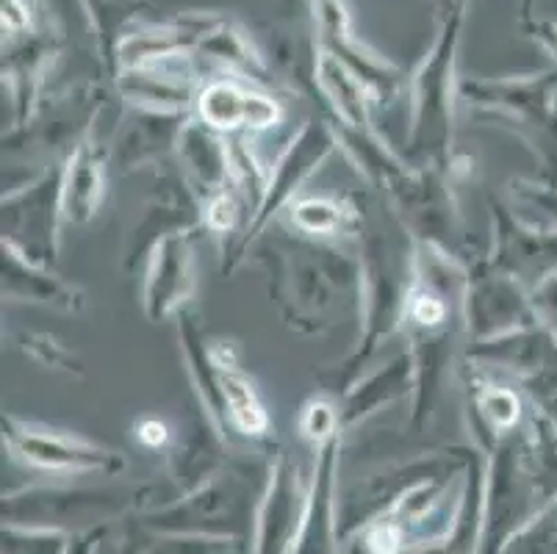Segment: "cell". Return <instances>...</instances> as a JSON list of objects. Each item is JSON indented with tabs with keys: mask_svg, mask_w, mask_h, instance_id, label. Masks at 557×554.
Returning <instances> with one entry per match:
<instances>
[{
	"mask_svg": "<svg viewBox=\"0 0 557 554\" xmlns=\"http://www.w3.org/2000/svg\"><path fill=\"white\" fill-rule=\"evenodd\" d=\"M247 256L267 274L270 299L288 330L313 338L361 319V258L333 238L267 227Z\"/></svg>",
	"mask_w": 557,
	"mask_h": 554,
	"instance_id": "obj_1",
	"label": "cell"
},
{
	"mask_svg": "<svg viewBox=\"0 0 557 554\" xmlns=\"http://www.w3.org/2000/svg\"><path fill=\"white\" fill-rule=\"evenodd\" d=\"M358 258H361V335L358 347L347 355L331 380L338 396L347 394L361 380L363 366L405 328L408 294L413 283V238L399 225L394 231L363 217L358 231Z\"/></svg>",
	"mask_w": 557,
	"mask_h": 554,
	"instance_id": "obj_2",
	"label": "cell"
},
{
	"mask_svg": "<svg viewBox=\"0 0 557 554\" xmlns=\"http://www.w3.org/2000/svg\"><path fill=\"white\" fill-rule=\"evenodd\" d=\"M466 12L453 14L444 20L428 59L419 64L408 86V164H444L449 161V147L455 134V106L460 95V78L455 75V61H458L460 25Z\"/></svg>",
	"mask_w": 557,
	"mask_h": 554,
	"instance_id": "obj_3",
	"label": "cell"
},
{
	"mask_svg": "<svg viewBox=\"0 0 557 554\" xmlns=\"http://www.w3.org/2000/svg\"><path fill=\"white\" fill-rule=\"evenodd\" d=\"M447 167L449 161L422 167L408 164L383 186V195L392 208V217L413 242L469 263L472 258L463 250L458 202L449 183L453 172Z\"/></svg>",
	"mask_w": 557,
	"mask_h": 554,
	"instance_id": "obj_4",
	"label": "cell"
},
{
	"mask_svg": "<svg viewBox=\"0 0 557 554\" xmlns=\"http://www.w3.org/2000/svg\"><path fill=\"white\" fill-rule=\"evenodd\" d=\"M62 222V167L3 195V244L39 267L53 269L59 261Z\"/></svg>",
	"mask_w": 557,
	"mask_h": 554,
	"instance_id": "obj_5",
	"label": "cell"
},
{
	"mask_svg": "<svg viewBox=\"0 0 557 554\" xmlns=\"http://www.w3.org/2000/svg\"><path fill=\"white\" fill-rule=\"evenodd\" d=\"M336 150L338 136L336 131H333L331 122L325 120H308L300 128V134L288 141L286 150H283L281 156H277L275 164H272L267 197H263L261 208H258L256 220L247 225L245 236H242L231 272L245 261L252 244L263 236V231L272 225V220H275L277 213L297 200V195H300V189L308 183V177H311L313 172H319V167L325 164Z\"/></svg>",
	"mask_w": 557,
	"mask_h": 554,
	"instance_id": "obj_6",
	"label": "cell"
},
{
	"mask_svg": "<svg viewBox=\"0 0 557 554\" xmlns=\"http://www.w3.org/2000/svg\"><path fill=\"white\" fill-rule=\"evenodd\" d=\"M530 324H539L530 288L494 267V261L485 256L466 263L463 328L469 333V344L488 342Z\"/></svg>",
	"mask_w": 557,
	"mask_h": 554,
	"instance_id": "obj_7",
	"label": "cell"
},
{
	"mask_svg": "<svg viewBox=\"0 0 557 554\" xmlns=\"http://www.w3.org/2000/svg\"><path fill=\"white\" fill-rule=\"evenodd\" d=\"M311 7L313 17H317L319 50L333 56L342 67H347L367 86L374 100V109H388V106L397 103L403 98L405 86L403 73L394 67L392 61L377 56L356 37L344 0H311Z\"/></svg>",
	"mask_w": 557,
	"mask_h": 554,
	"instance_id": "obj_8",
	"label": "cell"
},
{
	"mask_svg": "<svg viewBox=\"0 0 557 554\" xmlns=\"http://www.w3.org/2000/svg\"><path fill=\"white\" fill-rule=\"evenodd\" d=\"M491 225L494 242L488 258L521 286L535 288L557 272V227L521 220L503 200H491Z\"/></svg>",
	"mask_w": 557,
	"mask_h": 554,
	"instance_id": "obj_9",
	"label": "cell"
},
{
	"mask_svg": "<svg viewBox=\"0 0 557 554\" xmlns=\"http://www.w3.org/2000/svg\"><path fill=\"white\" fill-rule=\"evenodd\" d=\"M3 439L20 460L48 471H109L120 466V452L17 416H3Z\"/></svg>",
	"mask_w": 557,
	"mask_h": 554,
	"instance_id": "obj_10",
	"label": "cell"
},
{
	"mask_svg": "<svg viewBox=\"0 0 557 554\" xmlns=\"http://www.w3.org/2000/svg\"><path fill=\"white\" fill-rule=\"evenodd\" d=\"M195 231H178L161 238L148 256L141 308L150 322L178 317L191 299L197 281L195 269Z\"/></svg>",
	"mask_w": 557,
	"mask_h": 554,
	"instance_id": "obj_11",
	"label": "cell"
},
{
	"mask_svg": "<svg viewBox=\"0 0 557 554\" xmlns=\"http://www.w3.org/2000/svg\"><path fill=\"white\" fill-rule=\"evenodd\" d=\"M189 120V111L128 106L111 136L109 164L120 172H134L166 159L170 152L178 150L181 134Z\"/></svg>",
	"mask_w": 557,
	"mask_h": 554,
	"instance_id": "obj_12",
	"label": "cell"
},
{
	"mask_svg": "<svg viewBox=\"0 0 557 554\" xmlns=\"http://www.w3.org/2000/svg\"><path fill=\"white\" fill-rule=\"evenodd\" d=\"M197 116L220 134H261L283 120V106L272 95L250 89L236 75L209 81L197 95Z\"/></svg>",
	"mask_w": 557,
	"mask_h": 554,
	"instance_id": "obj_13",
	"label": "cell"
},
{
	"mask_svg": "<svg viewBox=\"0 0 557 554\" xmlns=\"http://www.w3.org/2000/svg\"><path fill=\"white\" fill-rule=\"evenodd\" d=\"M59 53L55 39L48 30H28L20 34V42L12 45L3 64V75L12 89V131L20 134L34 122L39 106L45 103V84L53 70V59Z\"/></svg>",
	"mask_w": 557,
	"mask_h": 554,
	"instance_id": "obj_14",
	"label": "cell"
},
{
	"mask_svg": "<svg viewBox=\"0 0 557 554\" xmlns=\"http://www.w3.org/2000/svg\"><path fill=\"white\" fill-rule=\"evenodd\" d=\"M463 389H466V416L469 430L485 439L488 444H499L503 439L521 430L530 408L521 394L510 385L494 383L480 366L463 364Z\"/></svg>",
	"mask_w": 557,
	"mask_h": 554,
	"instance_id": "obj_15",
	"label": "cell"
},
{
	"mask_svg": "<svg viewBox=\"0 0 557 554\" xmlns=\"http://www.w3.org/2000/svg\"><path fill=\"white\" fill-rule=\"evenodd\" d=\"M175 156H178L181 170H184V181L189 183V189L195 192L200 206L233 186L227 139L220 131L209 128L200 116L191 114V120L186 122Z\"/></svg>",
	"mask_w": 557,
	"mask_h": 554,
	"instance_id": "obj_16",
	"label": "cell"
},
{
	"mask_svg": "<svg viewBox=\"0 0 557 554\" xmlns=\"http://www.w3.org/2000/svg\"><path fill=\"white\" fill-rule=\"evenodd\" d=\"M557 355V335L544 324L513 330V333L496 335L488 342H472L466 349V360L480 369H499L513 374L516 380L533 378Z\"/></svg>",
	"mask_w": 557,
	"mask_h": 554,
	"instance_id": "obj_17",
	"label": "cell"
},
{
	"mask_svg": "<svg viewBox=\"0 0 557 554\" xmlns=\"http://www.w3.org/2000/svg\"><path fill=\"white\" fill-rule=\"evenodd\" d=\"M109 175V147L100 145L98 134H89L67 156L62 167V208L67 225H86L95 220L106 195Z\"/></svg>",
	"mask_w": 557,
	"mask_h": 554,
	"instance_id": "obj_18",
	"label": "cell"
},
{
	"mask_svg": "<svg viewBox=\"0 0 557 554\" xmlns=\"http://www.w3.org/2000/svg\"><path fill=\"white\" fill-rule=\"evenodd\" d=\"M3 297L12 303H37L48 305L53 311L78 313L84 311L86 297L78 286L48 267L28 261L17 250L3 244Z\"/></svg>",
	"mask_w": 557,
	"mask_h": 554,
	"instance_id": "obj_19",
	"label": "cell"
},
{
	"mask_svg": "<svg viewBox=\"0 0 557 554\" xmlns=\"http://www.w3.org/2000/svg\"><path fill=\"white\" fill-rule=\"evenodd\" d=\"M413 394V360L408 353L388 360L383 369L358 380L347 394L338 396V416H342V430L361 424L377 410L399 403Z\"/></svg>",
	"mask_w": 557,
	"mask_h": 554,
	"instance_id": "obj_20",
	"label": "cell"
},
{
	"mask_svg": "<svg viewBox=\"0 0 557 554\" xmlns=\"http://www.w3.org/2000/svg\"><path fill=\"white\" fill-rule=\"evenodd\" d=\"M214 358L225 427L233 430V433L247 435V439H267L272 430V419L267 414V408H263L250 374L233 360L231 349L214 347Z\"/></svg>",
	"mask_w": 557,
	"mask_h": 554,
	"instance_id": "obj_21",
	"label": "cell"
},
{
	"mask_svg": "<svg viewBox=\"0 0 557 554\" xmlns=\"http://www.w3.org/2000/svg\"><path fill=\"white\" fill-rule=\"evenodd\" d=\"M89 25L95 30V42H98L100 61H103L109 78L116 70V50L131 34L148 25L150 20L159 17L153 14L150 0H81Z\"/></svg>",
	"mask_w": 557,
	"mask_h": 554,
	"instance_id": "obj_22",
	"label": "cell"
},
{
	"mask_svg": "<svg viewBox=\"0 0 557 554\" xmlns=\"http://www.w3.org/2000/svg\"><path fill=\"white\" fill-rule=\"evenodd\" d=\"M292 227L313 238L358 236L367 208L356 197H297L286 208Z\"/></svg>",
	"mask_w": 557,
	"mask_h": 554,
	"instance_id": "obj_23",
	"label": "cell"
},
{
	"mask_svg": "<svg viewBox=\"0 0 557 554\" xmlns=\"http://www.w3.org/2000/svg\"><path fill=\"white\" fill-rule=\"evenodd\" d=\"M302 439L313 441L317 450L327 441L338 439L342 433V416H338V405L327 396H317V399H308L300 410V419H297Z\"/></svg>",
	"mask_w": 557,
	"mask_h": 554,
	"instance_id": "obj_24",
	"label": "cell"
},
{
	"mask_svg": "<svg viewBox=\"0 0 557 554\" xmlns=\"http://www.w3.org/2000/svg\"><path fill=\"white\" fill-rule=\"evenodd\" d=\"M23 342V349L32 355L34 360H39L48 369H55V372H67V374H84L81 364L75 360V355L70 353L64 344H59L53 335L48 333H23L20 335Z\"/></svg>",
	"mask_w": 557,
	"mask_h": 554,
	"instance_id": "obj_25",
	"label": "cell"
},
{
	"mask_svg": "<svg viewBox=\"0 0 557 554\" xmlns=\"http://www.w3.org/2000/svg\"><path fill=\"white\" fill-rule=\"evenodd\" d=\"M521 391H524L530 408L539 410L544 419H549L557 427V355L539 369L533 378L521 380Z\"/></svg>",
	"mask_w": 557,
	"mask_h": 554,
	"instance_id": "obj_26",
	"label": "cell"
},
{
	"mask_svg": "<svg viewBox=\"0 0 557 554\" xmlns=\"http://www.w3.org/2000/svg\"><path fill=\"white\" fill-rule=\"evenodd\" d=\"M513 189L521 206L539 211L541 225L557 227V183L516 181Z\"/></svg>",
	"mask_w": 557,
	"mask_h": 554,
	"instance_id": "obj_27",
	"label": "cell"
},
{
	"mask_svg": "<svg viewBox=\"0 0 557 554\" xmlns=\"http://www.w3.org/2000/svg\"><path fill=\"white\" fill-rule=\"evenodd\" d=\"M519 25H521V30H524L527 37L533 39V42H539V48H544L557 64V20L555 17H541L539 12H533V0H524V9H521Z\"/></svg>",
	"mask_w": 557,
	"mask_h": 554,
	"instance_id": "obj_28",
	"label": "cell"
},
{
	"mask_svg": "<svg viewBox=\"0 0 557 554\" xmlns=\"http://www.w3.org/2000/svg\"><path fill=\"white\" fill-rule=\"evenodd\" d=\"M530 299H533L539 324H544L546 330L557 335V272L549 274L535 288H530Z\"/></svg>",
	"mask_w": 557,
	"mask_h": 554,
	"instance_id": "obj_29",
	"label": "cell"
},
{
	"mask_svg": "<svg viewBox=\"0 0 557 554\" xmlns=\"http://www.w3.org/2000/svg\"><path fill=\"white\" fill-rule=\"evenodd\" d=\"M32 28L28 3L25 0H3V30H9L12 37H20V34H28Z\"/></svg>",
	"mask_w": 557,
	"mask_h": 554,
	"instance_id": "obj_30",
	"label": "cell"
},
{
	"mask_svg": "<svg viewBox=\"0 0 557 554\" xmlns=\"http://www.w3.org/2000/svg\"><path fill=\"white\" fill-rule=\"evenodd\" d=\"M399 546H403V530L392 521H383L369 532V549L374 554H397Z\"/></svg>",
	"mask_w": 557,
	"mask_h": 554,
	"instance_id": "obj_31",
	"label": "cell"
},
{
	"mask_svg": "<svg viewBox=\"0 0 557 554\" xmlns=\"http://www.w3.org/2000/svg\"><path fill=\"white\" fill-rule=\"evenodd\" d=\"M136 435H139V441L145 446L159 450V446H164L166 439H170V430H166V424L161 419L148 416V419H141L139 424H136Z\"/></svg>",
	"mask_w": 557,
	"mask_h": 554,
	"instance_id": "obj_32",
	"label": "cell"
},
{
	"mask_svg": "<svg viewBox=\"0 0 557 554\" xmlns=\"http://www.w3.org/2000/svg\"><path fill=\"white\" fill-rule=\"evenodd\" d=\"M433 7H435V17H438V25H442L444 20H449L453 14L466 12V0H433Z\"/></svg>",
	"mask_w": 557,
	"mask_h": 554,
	"instance_id": "obj_33",
	"label": "cell"
}]
</instances>
